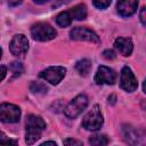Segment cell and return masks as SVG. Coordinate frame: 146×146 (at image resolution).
I'll return each mask as SVG.
<instances>
[{"instance_id":"20","label":"cell","mask_w":146,"mask_h":146,"mask_svg":"<svg viewBox=\"0 0 146 146\" xmlns=\"http://www.w3.org/2000/svg\"><path fill=\"white\" fill-rule=\"evenodd\" d=\"M112 0H92V3L98 9H105L111 5Z\"/></svg>"},{"instance_id":"21","label":"cell","mask_w":146,"mask_h":146,"mask_svg":"<svg viewBox=\"0 0 146 146\" xmlns=\"http://www.w3.org/2000/svg\"><path fill=\"white\" fill-rule=\"evenodd\" d=\"M0 144L2 145H9V144H13V145H16L17 141L14 140V139H10L9 137H7L3 132H0Z\"/></svg>"},{"instance_id":"28","label":"cell","mask_w":146,"mask_h":146,"mask_svg":"<svg viewBox=\"0 0 146 146\" xmlns=\"http://www.w3.org/2000/svg\"><path fill=\"white\" fill-rule=\"evenodd\" d=\"M48 0H33V2H35V3H38V5H41V3H44V2H47Z\"/></svg>"},{"instance_id":"12","label":"cell","mask_w":146,"mask_h":146,"mask_svg":"<svg viewBox=\"0 0 146 146\" xmlns=\"http://www.w3.org/2000/svg\"><path fill=\"white\" fill-rule=\"evenodd\" d=\"M122 133H123V138L127 143L131 144V145H136V144H141L144 143V137L143 135H139V131L136 130L135 128H132L131 125H123L122 128Z\"/></svg>"},{"instance_id":"3","label":"cell","mask_w":146,"mask_h":146,"mask_svg":"<svg viewBox=\"0 0 146 146\" xmlns=\"http://www.w3.org/2000/svg\"><path fill=\"white\" fill-rule=\"evenodd\" d=\"M31 34L34 40L38 41H49L56 38V30L48 23H36L31 27Z\"/></svg>"},{"instance_id":"30","label":"cell","mask_w":146,"mask_h":146,"mask_svg":"<svg viewBox=\"0 0 146 146\" xmlns=\"http://www.w3.org/2000/svg\"><path fill=\"white\" fill-rule=\"evenodd\" d=\"M1 56H2V49L0 48V58H1Z\"/></svg>"},{"instance_id":"22","label":"cell","mask_w":146,"mask_h":146,"mask_svg":"<svg viewBox=\"0 0 146 146\" xmlns=\"http://www.w3.org/2000/svg\"><path fill=\"white\" fill-rule=\"evenodd\" d=\"M103 56H104V58H106V59H114V58L116 57L115 52H114L113 50H111V49L104 50V51H103Z\"/></svg>"},{"instance_id":"1","label":"cell","mask_w":146,"mask_h":146,"mask_svg":"<svg viewBox=\"0 0 146 146\" xmlns=\"http://www.w3.org/2000/svg\"><path fill=\"white\" fill-rule=\"evenodd\" d=\"M46 129V122L41 116L30 114L26 117V132H25V141L27 145L34 144L40 137L42 130Z\"/></svg>"},{"instance_id":"29","label":"cell","mask_w":146,"mask_h":146,"mask_svg":"<svg viewBox=\"0 0 146 146\" xmlns=\"http://www.w3.org/2000/svg\"><path fill=\"white\" fill-rule=\"evenodd\" d=\"M115 96H111V97H108V100H111V104H115Z\"/></svg>"},{"instance_id":"17","label":"cell","mask_w":146,"mask_h":146,"mask_svg":"<svg viewBox=\"0 0 146 146\" xmlns=\"http://www.w3.org/2000/svg\"><path fill=\"white\" fill-rule=\"evenodd\" d=\"M89 144L90 145H107L108 144V139L106 136L104 135H94L89 138Z\"/></svg>"},{"instance_id":"11","label":"cell","mask_w":146,"mask_h":146,"mask_svg":"<svg viewBox=\"0 0 146 146\" xmlns=\"http://www.w3.org/2000/svg\"><path fill=\"white\" fill-rule=\"evenodd\" d=\"M137 6H138V0H117L116 9L121 16L129 17L136 13Z\"/></svg>"},{"instance_id":"5","label":"cell","mask_w":146,"mask_h":146,"mask_svg":"<svg viewBox=\"0 0 146 146\" xmlns=\"http://www.w3.org/2000/svg\"><path fill=\"white\" fill-rule=\"evenodd\" d=\"M21 110L18 106L10 103L0 104V120L3 123H16L19 121Z\"/></svg>"},{"instance_id":"16","label":"cell","mask_w":146,"mask_h":146,"mask_svg":"<svg viewBox=\"0 0 146 146\" xmlns=\"http://www.w3.org/2000/svg\"><path fill=\"white\" fill-rule=\"evenodd\" d=\"M72 16L70 14V11H62L56 16V23L60 26V27H66L68 25H71L72 23Z\"/></svg>"},{"instance_id":"15","label":"cell","mask_w":146,"mask_h":146,"mask_svg":"<svg viewBox=\"0 0 146 146\" xmlns=\"http://www.w3.org/2000/svg\"><path fill=\"white\" fill-rule=\"evenodd\" d=\"M75 68H76V71H78L81 75L86 76V75L89 74V72H90V70H91V62H90L89 59H86V58L80 59L79 62H76Z\"/></svg>"},{"instance_id":"13","label":"cell","mask_w":146,"mask_h":146,"mask_svg":"<svg viewBox=\"0 0 146 146\" xmlns=\"http://www.w3.org/2000/svg\"><path fill=\"white\" fill-rule=\"evenodd\" d=\"M114 46L115 48L119 50V52L123 56H130L132 54V50H133V43L131 41V39L129 38H117L114 42Z\"/></svg>"},{"instance_id":"9","label":"cell","mask_w":146,"mask_h":146,"mask_svg":"<svg viewBox=\"0 0 146 146\" xmlns=\"http://www.w3.org/2000/svg\"><path fill=\"white\" fill-rule=\"evenodd\" d=\"M120 87L128 91V92H132L137 89L138 87V82L137 79L135 78L132 71L130 67L124 66L121 71V76H120Z\"/></svg>"},{"instance_id":"24","label":"cell","mask_w":146,"mask_h":146,"mask_svg":"<svg viewBox=\"0 0 146 146\" xmlns=\"http://www.w3.org/2000/svg\"><path fill=\"white\" fill-rule=\"evenodd\" d=\"M145 13H146V8L143 7L140 13H139V18H140V22L143 25H146V18H145Z\"/></svg>"},{"instance_id":"2","label":"cell","mask_w":146,"mask_h":146,"mask_svg":"<svg viewBox=\"0 0 146 146\" xmlns=\"http://www.w3.org/2000/svg\"><path fill=\"white\" fill-rule=\"evenodd\" d=\"M103 115L98 105H94L91 110L84 115L82 120V127L89 131H97L103 125Z\"/></svg>"},{"instance_id":"4","label":"cell","mask_w":146,"mask_h":146,"mask_svg":"<svg viewBox=\"0 0 146 146\" xmlns=\"http://www.w3.org/2000/svg\"><path fill=\"white\" fill-rule=\"evenodd\" d=\"M88 106V98L86 95L80 94L76 97H74L65 107L64 110V114L68 117V119H75L76 116H79Z\"/></svg>"},{"instance_id":"8","label":"cell","mask_w":146,"mask_h":146,"mask_svg":"<svg viewBox=\"0 0 146 146\" xmlns=\"http://www.w3.org/2000/svg\"><path fill=\"white\" fill-rule=\"evenodd\" d=\"M10 52L14 56H24L29 50V40L24 34H16L9 43Z\"/></svg>"},{"instance_id":"6","label":"cell","mask_w":146,"mask_h":146,"mask_svg":"<svg viewBox=\"0 0 146 146\" xmlns=\"http://www.w3.org/2000/svg\"><path fill=\"white\" fill-rule=\"evenodd\" d=\"M70 38L72 40H78V41H89L94 43H99V38L98 35L90 29L88 27H74L70 32Z\"/></svg>"},{"instance_id":"19","label":"cell","mask_w":146,"mask_h":146,"mask_svg":"<svg viewBox=\"0 0 146 146\" xmlns=\"http://www.w3.org/2000/svg\"><path fill=\"white\" fill-rule=\"evenodd\" d=\"M10 70L13 71L14 73V76H18L22 74L23 72V65L19 63V62H13L10 64Z\"/></svg>"},{"instance_id":"14","label":"cell","mask_w":146,"mask_h":146,"mask_svg":"<svg viewBox=\"0 0 146 146\" xmlns=\"http://www.w3.org/2000/svg\"><path fill=\"white\" fill-rule=\"evenodd\" d=\"M70 14H71L73 19L82 21V19H84L87 17V7H86V5L80 3V5L75 6L74 8H72L70 10Z\"/></svg>"},{"instance_id":"23","label":"cell","mask_w":146,"mask_h":146,"mask_svg":"<svg viewBox=\"0 0 146 146\" xmlns=\"http://www.w3.org/2000/svg\"><path fill=\"white\" fill-rule=\"evenodd\" d=\"M64 145H82V143L79 141V140L68 138V139H65V140H64Z\"/></svg>"},{"instance_id":"25","label":"cell","mask_w":146,"mask_h":146,"mask_svg":"<svg viewBox=\"0 0 146 146\" xmlns=\"http://www.w3.org/2000/svg\"><path fill=\"white\" fill-rule=\"evenodd\" d=\"M6 74H7V67L3 65H0V81H2L5 79Z\"/></svg>"},{"instance_id":"27","label":"cell","mask_w":146,"mask_h":146,"mask_svg":"<svg viewBox=\"0 0 146 146\" xmlns=\"http://www.w3.org/2000/svg\"><path fill=\"white\" fill-rule=\"evenodd\" d=\"M41 145H42V146H44V145H54V146H56V143H55V141H44V143H42Z\"/></svg>"},{"instance_id":"18","label":"cell","mask_w":146,"mask_h":146,"mask_svg":"<svg viewBox=\"0 0 146 146\" xmlns=\"http://www.w3.org/2000/svg\"><path fill=\"white\" fill-rule=\"evenodd\" d=\"M30 90L33 94H46L47 90H48V88L42 82H35V81H33L30 84Z\"/></svg>"},{"instance_id":"26","label":"cell","mask_w":146,"mask_h":146,"mask_svg":"<svg viewBox=\"0 0 146 146\" xmlns=\"http://www.w3.org/2000/svg\"><path fill=\"white\" fill-rule=\"evenodd\" d=\"M23 0H8V5L10 7H15V6H18L22 3Z\"/></svg>"},{"instance_id":"7","label":"cell","mask_w":146,"mask_h":146,"mask_svg":"<svg viewBox=\"0 0 146 146\" xmlns=\"http://www.w3.org/2000/svg\"><path fill=\"white\" fill-rule=\"evenodd\" d=\"M66 68L63 66H50L40 73V78L51 84H58L65 76Z\"/></svg>"},{"instance_id":"10","label":"cell","mask_w":146,"mask_h":146,"mask_svg":"<svg viewBox=\"0 0 146 146\" xmlns=\"http://www.w3.org/2000/svg\"><path fill=\"white\" fill-rule=\"evenodd\" d=\"M116 80V73L107 67V66H99L95 74V82L97 84H114Z\"/></svg>"}]
</instances>
